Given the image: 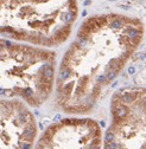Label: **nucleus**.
I'll return each instance as SVG.
<instances>
[{
  "mask_svg": "<svg viewBox=\"0 0 146 149\" xmlns=\"http://www.w3.org/2000/svg\"><path fill=\"white\" fill-rule=\"evenodd\" d=\"M3 95L19 96L38 107L52 91L55 53L37 47L1 44Z\"/></svg>",
  "mask_w": 146,
  "mask_h": 149,
  "instance_id": "2",
  "label": "nucleus"
},
{
  "mask_svg": "<svg viewBox=\"0 0 146 149\" xmlns=\"http://www.w3.org/2000/svg\"><path fill=\"white\" fill-rule=\"evenodd\" d=\"M100 126L89 118H64L41 135L35 149H102Z\"/></svg>",
  "mask_w": 146,
  "mask_h": 149,
  "instance_id": "4",
  "label": "nucleus"
},
{
  "mask_svg": "<svg viewBox=\"0 0 146 149\" xmlns=\"http://www.w3.org/2000/svg\"><path fill=\"white\" fill-rule=\"evenodd\" d=\"M35 116L18 101L1 102V149H35Z\"/></svg>",
  "mask_w": 146,
  "mask_h": 149,
  "instance_id": "5",
  "label": "nucleus"
},
{
  "mask_svg": "<svg viewBox=\"0 0 146 149\" xmlns=\"http://www.w3.org/2000/svg\"><path fill=\"white\" fill-rule=\"evenodd\" d=\"M143 37L139 20L101 16L86 20L65 52L57 80V103L67 113L86 114L121 71Z\"/></svg>",
  "mask_w": 146,
  "mask_h": 149,
  "instance_id": "1",
  "label": "nucleus"
},
{
  "mask_svg": "<svg viewBox=\"0 0 146 149\" xmlns=\"http://www.w3.org/2000/svg\"><path fill=\"white\" fill-rule=\"evenodd\" d=\"M102 149H146V89H125L110 104Z\"/></svg>",
  "mask_w": 146,
  "mask_h": 149,
  "instance_id": "3",
  "label": "nucleus"
}]
</instances>
